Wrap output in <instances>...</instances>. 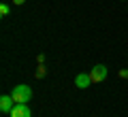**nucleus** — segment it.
I'll list each match as a JSON object with an SVG mask.
<instances>
[{
	"label": "nucleus",
	"mask_w": 128,
	"mask_h": 117,
	"mask_svg": "<svg viewBox=\"0 0 128 117\" xmlns=\"http://www.w3.org/2000/svg\"><path fill=\"white\" fill-rule=\"evenodd\" d=\"M11 96H13V100L17 104H28L32 98V90H30V85H15Z\"/></svg>",
	"instance_id": "f257e3e1"
},
{
	"label": "nucleus",
	"mask_w": 128,
	"mask_h": 117,
	"mask_svg": "<svg viewBox=\"0 0 128 117\" xmlns=\"http://www.w3.org/2000/svg\"><path fill=\"white\" fill-rule=\"evenodd\" d=\"M107 75H109V70H107V66H102V64H96V66L92 68V72H90V77H92V81H94V83L105 81Z\"/></svg>",
	"instance_id": "f03ea898"
},
{
	"label": "nucleus",
	"mask_w": 128,
	"mask_h": 117,
	"mask_svg": "<svg viewBox=\"0 0 128 117\" xmlns=\"http://www.w3.org/2000/svg\"><path fill=\"white\" fill-rule=\"evenodd\" d=\"M9 115L11 117H32V113H30V107L28 104H15Z\"/></svg>",
	"instance_id": "7ed1b4c3"
},
{
	"label": "nucleus",
	"mask_w": 128,
	"mask_h": 117,
	"mask_svg": "<svg viewBox=\"0 0 128 117\" xmlns=\"http://www.w3.org/2000/svg\"><path fill=\"white\" fill-rule=\"evenodd\" d=\"M92 83L94 81H92V77L88 75V72H79V75L75 77V85H77L79 90H86V87H90Z\"/></svg>",
	"instance_id": "20e7f679"
},
{
	"label": "nucleus",
	"mask_w": 128,
	"mask_h": 117,
	"mask_svg": "<svg viewBox=\"0 0 128 117\" xmlns=\"http://www.w3.org/2000/svg\"><path fill=\"white\" fill-rule=\"evenodd\" d=\"M13 96L11 94H4L2 96V98H0V111L2 113H11V109H13Z\"/></svg>",
	"instance_id": "39448f33"
},
{
	"label": "nucleus",
	"mask_w": 128,
	"mask_h": 117,
	"mask_svg": "<svg viewBox=\"0 0 128 117\" xmlns=\"http://www.w3.org/2000/svg\"><path fill=\"white\" fill-rule=\"evenodd\" d=\"M9 11H11L9 4H0V15H2V17H6V15H9Z\"/></svg>",
	"instance_id": "423d86ee"
},
{
	"label": "nucleus",
	"mask_w": 128,
	"mask_h": 117,
	"mask_svg": "<svg viewBox=\"0 0 128 117\" xmlns=\"http://www.w3.org/2000/svg\"><path fill=\"white\" fill-rule=\"evenodd\" d=\"M36 77H38V79H43V77H45V66H43V64L38 66V70H36Z\"/></svg>",
	"instance_id": "0eeeda50"
},
{
	"label": "nucleus",
	"mask_w": 128,
	"mask_h": 117,
	"mask_svg": "<svg viewBox=\"0 0 128 117\" xmlns=\"http://www.w3.org/2000/svg\"><path fill=\"white\" fill-rule=\"evenodd\" d=\"M120 77L122 79H128V70H120Z\"/></svg>",
	"instance_id": "6e6552de"
},
{
	"label": "nucleus",
	"mask_w": 128,
	"mask_h": 117,
	"mask_svg": "<svg viewBox=\"0 0 128 117\" xmlns=\"http://www.w3.org/2000/svg\"><path fill=\"white\" fill-rule=\"evenodd\" d=\"M13 4H24V0H13Z\"/></svg>",
	"instance_id": "1a4fd4ad"
}]
</instances>
